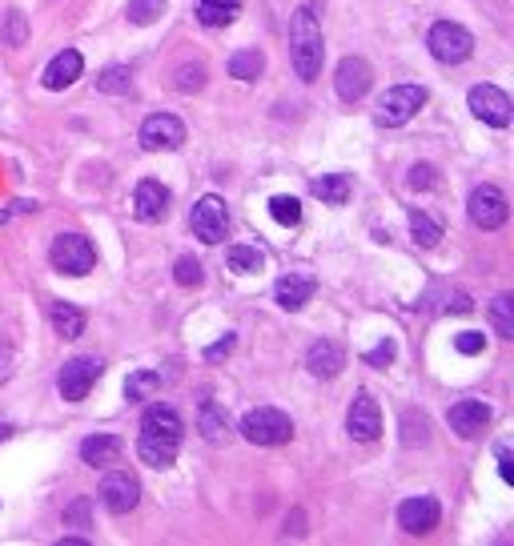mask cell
I'll return each instance as SVG.
<instances>
[{
  "label": "cell",
  "mask_w": 514,
  "mask_h": 546,
  "mask_svg": "<svg viewBox=\"0 0 514 546\" xmlns=\"http://www.w3.org/2000/svg\"><path fill=\"white\" fill-rule=\"evenodd\" d=\"M290 57H294V69L302 81H314L322 73V57H326V45H322V25L314 17V9H298L294 21H290Z\"/></svg>",
  "instance_id": "6da1fadb"
},
{
  "label": "cell",
  "mask_w": 514,
  "mask_h": 546,
  "mask_svg": "<svg viewBox=\"0 0 514 546\" xmlns=\"http://www.w3.org/2000/svg\"><path fill=\"white\" fill-rule=\"evenodd\" d=\"M241 434L253 446H282L294 438V422H290V414H282L274 406H257L241 418Z\"/></svg>",
  "instance_id": "7a4b0ae2"
},
{
  "label": "cell",
  "mask_w": 514,
  "mask_h": 546,
  "mask_svg": "<svg viewBox=\"0 0 514 546\" xmlns=\"http://www.w3.org/2000/svg\"><path fill=\"white\" fill-rule=\"evenodd\" d=\"M49 261H53L57 273H69V278H85V273L97 265V249H93V241L81 237V233H61V237L53 241V249H49Z\"/></svg>",
  "instance_id": "3957f363"
},
{
  "label": "cell",
  "mask_w": 514,
  "mask_h": 546,
  "mask_svg": "<svg viewBox=\"0 0 514 546\" xmlns=\"http://www.w3.org/2000/svg\"><path fill=\"white\" fill-rule=\"evenodd\" d=\"M422 105H426V89H422V85H394V89H386V97L378 101L374 121H378L382 129H398V125H406Z\"/></svg>",
  "instance_id": "277c9868"
},
{
  "label": "cell",
  "mask_w": 514,
  "mask_h": 546,
  "mask_svg": "<svg viewBox=\"0 0 514 546\" xmlns=\"http://www.w3.org/2000/svg\"><path fill=\"white\" fill-rule=\"evenodd\" d=\"M430 53H434V61H442V65H462V61H470V53H474V37L462 29V25H454V21H438L434 29H430Z\"/></svg>",
  "instance_id": "5b68a950"
},
{
  "label": "cell",
  "mask_w": 514,
  "mask_h": 546,
  "mask_svg": "<svg viewBox=\"0 0 514 546\" xmlns=\"http://www.w3.org/2000/svg\"><path fill=\"white\" fill-rule=\"evenodd\" d=\"M466 209H470V221H474L478 229H502L506 217H510V201H506V193L494 189V185H478V189L470 193Z\"/></svg>",
  "instance_id": "8992f818"
},
{
  "label": "cell",
  "mask_w": 514,
  "mask_h": 546,
  "mask_svg": "<svg viewBox=\"0 0 514 546\" xmlns=\"http://www.w3.org/2000/svg\"><path fill=\"white\" fill-rule=\"evenodd\" d=\"M466 101H470V113H474L478 121H486V125H494V129H506V125H510L514 105H510V97H506L498 85H474Z\"/></svg>",
  "instance_id": "52a82bcc"
},
{
  "label": "cell",
  "mask_w": 514,
  "mask_h": 546,
  "mask_svg": "<svg viewBox=\"0 0 514 546\" xmlns=\"http://www.w3.org/2000/svg\"><path fill=\"white\" fill-rule=\"evenodd\" d=\"M141 145H145L149 153H173V149L185 145V125H181L173 113H153V117H145V125H141Z\"/></svg>",
  "instance_id": "ba28073f"
},
{
  "label": "cell",
  "mask_w": 514,
  "mask_h": 546,
  "mask_svg": "<svg viewBox=\"0 0 514 546\" xmlns=\"http://www.w3.org/2000/svg\"><path fill=\"white\" fill-rule=\"evenodd\" d=\"M189 225H193V233H197V241H205V245H217V241H225V229H229V213H225V201L221 197H201L197 205H193V217H189Z\"/></svg>",
  "instance_id": "9c48e42d"
},
{
  "label": "cell",
  "mask_w": 514,
  "mask_h": 546,
  "mask_svg": "<svg viewBox=\"0 0 514 546\" xmlns=\"http://www.w3.org/2000/svg\"><path fill=\"white\" fill-rule=\"evenodd\" d=\"M97 378H101V362L97 358H73V362H65V370L57 378V390H61L65 402H85L89 390L97 386Z\"/></svg>",
  "instance_id": "30bf717a"
},
{
  "label": "cell",
  "mask_w": 514,
  "mask_h": 546,
  "mask_svg": "<svg viewBox=\"0 0 514 546\" xmlns=\"http://www.w3.org/2000/svg\"><path fill=\"white\" fill-rule=\"evenodd\" d=\"M141 498V482L129 474V470H109L101 478V502L109 514H129Z\"/></svg>",
  "instance_id": "8fae6325"
},
{
  "label": "cell",
  "mask_w": 514,
  "mask_h": 546,
  "mask_svg": "<svg viewBox=\"0 0 514 546\" xmlns=\"http://www.w3.org/2000/svg\"><path fill=\"white\" fill-rule=\"evenodd\" d=\"M438 518H442V506H438V498H430V494L406 498V502L398 506V526H402L406 534H430V530L438 526Z\"/></svg>",
  "instance_id": "7c38bea8"
},
{
  "label": "cell",
  "mask_w": 514,
  "mask_h": 546,
  "mask_svg": "<svg viewBox=\"0 0 514 546\" xmlns=\"http://www.w3.org/2000/svg\"><path fill=\"white\" fill-rule=\"evenodd\" d=\"M490 406L486 402H478V398H462V402H454L450 406V430L458 434V438H478L486 426H490Z\"/></svg>",
  "instance_id": "4fadbf2b"
},
{
  "label": "cell",
  "mask_w": 514,
  "mask_h": 546,
  "mask_svg": "<svg viewBox=\"0 0 514 546\" xmlns=\"http://www.w3.org/2000/svg\"><path fill=\"white\" fill-rule=\"evenodd\" d=\"M370 81H374V73H370V65L362 61V57H346L342 65H338V77H334V89H338V97L342 101H362L366 93H370Z\"/></svg>",
  "instance_id": "5bb4252c"
},
{
  "label": "cell",
  "mask_w": 514,
  "mask_h": 546,
  "mask_svg": "<svg viewBox=\"0 0 514 546\" xmlns=\"http://www.w3.org/2000/svg\"><path fill=\"white\" fill-rule=\"evenodd\" d=\"M346 430L358 438V442H374L382 434V410L370 394H358L350 402V414H346Z\"/></svg>",
  "instance_id": "9a60e30c"
},
{
  "label": "cell",
  "mask_w": 514,
  "mask_h": 546,
  "mask_svg": "<svg viewBox=\"0 0 514 546\" xmlns=\"http://www.w3.org/2000/svg\"><path fill=\"white\" fill-rule=\"evenodd\" d=\"M133 213H137V221L157 225V221L169 213V189H165L161 181H141V185H137V197H133Z\"/></svg>",
  "instance_id": "2e32d148"
},
{
  "label": "cell",
  "mask_w": 514,
  "mask_h": 546,
  "mask_svg": "<svg viewBox=\"0 0 514 546\" xmlns=\"http://www.w3.org/2000/svg\"><path fill=\"white\" fill-rule=\"evenodd\" d=\"M314 294H318V282L310 278V273H286V278L274 286V298H278L282 310H302Z\"/></svg>",
  "instance_id": "e0dca14e"
},
{
  "label": "cell",
  "mask_w": 514,
  "mask_h": 546,
  "mask_svg": "<svg viewBox=\"0 0 514 546\" xmlns=\"http://www.w3.org/2000/svg\"><path fill=\"white\" fill-rule=\"evenodd\" d=\"M81 69H85V57H81L77 49L57 53V57L49 61V69H45V89H53V93L69 89L73 81H81Z\"/></svg>",
  "instance_id": "ac0fdd59"
},
{
  "label": "cell",
  "mask_w": 514,
  "mask_h": 546,
  "mask_svg": "<svg viewBox=\"0 0 514 546\" xmlns=\"http://www.w3.org/2000/svg\"><path fill=\"white\" fill-rule=\"evenodd\" d=\"M141 434H157V438H177L181 442V434H185V422H181V414L173 410V406H149L145 410V418H141Z\"/></svg>",
  "instance_id": "d6986e66"
},
{
  "label": "cell",
  "mask_w": 514,
  "mask_h": 546,
  "mask_svg": "<svg viewBox=\"0 0 514 546\" xmlns=\"http://www.w3.org/2000/svg\"><path fill=\"white\" fill-rule=\"evenodd\" d=\"M125 454V442L117 434H93L81 442V458L85 466H117V458Z\"/></svg>",
  "instance_id": "ffe728a7"
},
{
  "label": "cell",
  "mask_w": 514,
  "mask_h": 546,
  "mask_svg": "<svg viewBox=\"0 0 514 546\" xmlns=\"http://www.w3.org/2000/svg\"><path fill=\"white\" fill-rule=\"evenodd\" d=\"M342 366H346V354H342V346H334V342H314L310 354H306V370H310L314 378H334Z\"/></svg>",
  "instance_id": "44dd1931"
},
{
  "label": "cell",
  "mask_w": 514,
  "mask_h": 546,
  "mask_svg": "<svg viewBox=\"0 0 514 546\" xmlns=\"http://www.w3.org/2000/svg\"><path fill=\"white\" fill-rule=\"evenodd\" d=\"M262 73H266V57L257 49H241V53L229 57V77L233 81H257Z\"/></svg>",
  "instance_id": "7402d4cb"
},
{
  "label": "cell",
  "mask_w": 514,
  "mask_h": 546,
  "mask_svg": "<svg viewBox=\"0 0 514 546\" xmlns=\"http://www.w3.org/2000/svg\"><path fill=\"white\" fill-rule=\"evenodd\" d=\"M310 189H314V197L326 201V205H346V201H350V181L338 177V173H330V177H314Z\"/></svg>",
  "instance_id": "603a6c76"
},
{
  "label": "cell",
  "mask_w": 514,
  "mask_h": 546,
  "mask_svg": "<svg viewBox=\"0 0 514 546\" xmlns=\"http://www.w3.org/2000/svg\"><path fill=\"white\" fill-rule=\"evenodd\" d=\"M53 330L73 342V338L85 334V314H81L77 306H69V302H57V306H53Z\"/></svg>",
  "instance_id": "cb8c5ba5"
},
{
  "label": "cell",
  "mask_w": 514,
  "mask_h": 546,
  "mask_svg": "<svg viewBox=\"0 0 514 546\" xmlns=\"http://www.w3.org/2000/svg\"><path fill=\"white\" fill-rule=\"evenodd\" d=\"M225 261H229L233 273H257V269L266 265V253L257 249V245H229Z\"/></svg>",
  "instance_id": "d4e9b609"
},
{
  "label": "cell",
  "mask_w": 514,
  "mask_h": 546,
  "mask_svg": "<svg viewBox=\"0 0 514 546\" xmlns=\"http://www.w3.org/2000/svg\"><path fill=\"white\" fill-rule=\"evenodd\" d=\"M161 386H165L161 370H137V374L125 382V394H129V402H145V398H153Z\"/></svg>",
  "instance_id": "484cf974"
},
{
  "label": "cell",
  "mask_w": 514,
  "mask_h": 546,
  "mask_svg": "<svg viewBox=\"0 0 514 546\" xmlns=\"http://www.w3.org/2000/svg\"><path fill=\"white\" fill-rule=\"evenodd\" d=\"M410 237H414L422 249H434V245L442 241V225H438L434 217H426L422 209H414V213H410Z\"/></svg>",
  "instance_id": "4316f807"
},
{
  "label": "cell",
  "mask_w": 514,
  "mask_h": 546,
  "mask_svg": "<svg viewBox=\"0 0 514 546\" xmlns=\"http://www.w3.org/2000/svg\"><path fill=\"white\" fill-rule=\"evenodd\" d=\"M197 422H201V434H205L209 442H221V438L229 434V418H225V410H221L217 402H205Z\"/></svg>",
  "instance_id": "83f0119b"
},
{
  "label": "cell",
  "mask_w": 514,
  "mask_h": 546,
  "mask_svg": "<svg viewBox=\"0 0 514 546\" xmlns=\"http://www.w3.org/2000/svg\"><path fill=\"white\" fill-rule=\"evenodd\" d=\"M490 322H494L498 338H514V298H510V294H498V298H494Z\"/></svg>",
  "instance_id": "f1b7e54d"
},
{
  "label": "cell",
  "mask_w": 514,
  "mask_h": 546,
  "mask_svg": "<svg viewBox=\"0 0 514 546\" xmlns=\"http://www.w3.org/2000/svg\"><path fill=\"white\" fill-rule=\"evenodd\" d=\"M173 278H177V286L197 290V286L205 282V269H201V261H197V257H177V265H173Z\"/></svg>",
  "instance_id": "f546056e"
},
{
  "label": "cell",
  "mask_w": 514,
  "mask_h": 546,
  "mask_svg": "<svg viewBox=\"0 0 514 546\" xmlns=\"http://www.w3.org/2000/svg\"><path fill=\"white\" fill-rule=\"evenodd\" d=\"M97 89L101 93H129L133 89V73L125 65H109L101 77H97Z\"/></svg>",
  "instance_id": "4dcf8cb0"
},
{
  "label": "cell",
  "mask_w": 514,
  "mask_h": 546,
  "mask_svg": "<svg viewBox=\"0 0 514 546\" xmlns=\"http://www.w3.org/2000/svg\"><path fill=\"white\" fill-rule=\"evenodd\" d=\"M165 5L169 0H129V21L133 25H153V21H161Z\"/></svg>",
  "instance_id": "1f68e13d"
},
{
  "label": "cell",
  "mask_w": 514,
  "mask_h": 546,
  "mask_svg": "<svg viewBox=\"0 0 514 546\" xmlns=\"http://www.w3.org/2000/svg\"><path fill=\"white\" fill-rule=\"evenodd\" d=\"M270 213H274L278 225H290V229H294V225L302 221V201H298V197H274V201H270Z\"/></svg>",
  "instance_id": "d6a6232c"
},
{
  "label": "cell",
  "mask_w": 514,
  "mask_h": 546,
  "mask_svg": "<svg viewBox=\"0 0 514 546\" xmlns=\"http://www.w3.org/2000/svg\"><path fill=\"white\" fill-rule=\"evenodd\" d=\"M177 89L181 93H201L205 89V69L201 65H181L177 69Z\"/></svg>",
  "instance_id": "836d02e7"
},
{
  "label": "cell",
  "mask_w": 514,
  "mask_h": 546,
  "mask_svg": "<svg viewBox=\"0 0 514 546\" xmlns=\"http://www.w3.org/2000/svg\"><path fill=\"white\" fill-rule=\"evenodd\" d=\"M426 434H430L426 418L418 414V422H414V414H406V422H402V446H426Z\"/></svg>",
  "instance_id": "e575fe53"
},
{
  "label": "cell",
  "mask_w": 514,
  "mask_h": 546,
  "mask_svg": "<svg viewBox=\"0 0 514 546\" xmlns=\"http://www.w3.org/2000/svg\"><path fill=\"white\" fill-rule=\"evenodd\" d=\"M25 37H29V25H25V17L21 13H9V25H5V41L17 49V45H25Z\"/></svg>",
  "instance_id": "d590c367"
},
{
  "label": "cell",
  "mask_w": 514,
  "mask_h": 546,
  "mask_svg": "<svg viewBox=\"0 0 514 546\" xmlns=\"http://www.w3.org/2000/svg\"><path fill=\"white\" fill-rule=\"evenodd\" d=\"M434 177H438L434 165H414V169H410V189H434V185H438Z\"/></svg>",
  "instance_id": "8d00e7d4"
},
{
  "label": "cell",
  "mask_w": 514,
  "mask_h": 546,
  "mask_svg": "<svg viewBox=\"0 0 514 546\" xmlns=\"http://www.w3.org/2000/svg\"><path fill=\"white\" fill-rule=\"evenodd\" d=\"M482 334H474V330H466V334H458L454 338V346H458V354H482Z\"/></svg>",
  "instance_id": "74e56055"
},
{
  "label": "cell",
  "mask_w": 514,
  "mask_h": 546,
  "mask_svg": "<svg viewBox=\"0 0 514 546\" xmlns=\"http://www.w3.org/2000/svg\"><path fill=\"white\" fill-rule=\"evenodd\" d=\"M366 362H370V366H390V362H394V342H382L378 350H370Z\"/></svg>",
  "instance_id": "f35d334b"
},
{
  "label": "cell",
  "mask_w": 514,
  "mask_h": 546,
  "mask_svg": "<svg viewBox=\"0 0 514 546\" xmlns=\"http://www.w3.org/2000/svg\"><path fill=\"white\" fill-rule=\"evenodd\" d=\"M498 474H502V482H514V458L506 446H498Z\"/></svg>",
  "instance_id": "ab89813d"
},
{
  "label": "cell",
  "mask_w": 514,
  "mask_h": 546,
  "mask_svg": "<svg viewBox=\"0 0 514 546\" xmlns=\"http://www.w3.org/2000/svg\"><path fill=\"white\" fill-rule=\"evenodd\" d=\"M205 9H217V13H229V17H237V9H241V0H201Z\"/></svg>",
  "instance_id": "60d3db41"
},
{
  "label": "cell",
  "mask_w": 514,
  "mask_h": 546,
  "mask_svg": "<svg viewBox=\"0 0 514 546\" xmlns=\"http://www.w3.org/2000/svg\"><path fill=\"white\" fill-rule=\"evenodd\" d=\"M65 518H69V522H77V526H85V522H89V502L81 498V502H77V506L65 514Z\"/></svg>",
  "instance_id": "b9f144b4"
},
{
  "label": "cell",
  "mask_w": 514,
  "mask_h": 546,
  "mask_svg": "<svg viewBox=\"0 0 514 546\" xmlns=\"http://www.w3.org/2000/svg\"><path fill=\"white\" fill-rule=\"evenodd\" d=\"M229 350H233V338H229V334H225V342H217V346H209V350H205V358H209V362H213V358H225V354H229Z\"/></svg>",
  "instance_id": "7bdbcfd3"
},
{
  "label": "cell",
  "mask_w": 514,
  "mask_h": 546,
  "mask_svg": "<svg viewBox=\"0 0 514 546\" xmlns=\"http://www.w3.org/2000/svg\"><path fill=\"white\" fill-rule=\"evenodd\" d=\"M5 434H9V426H0V438H5Z\"/></svg>",
  "instance_id": "ee69618b"
}]
</instances>
